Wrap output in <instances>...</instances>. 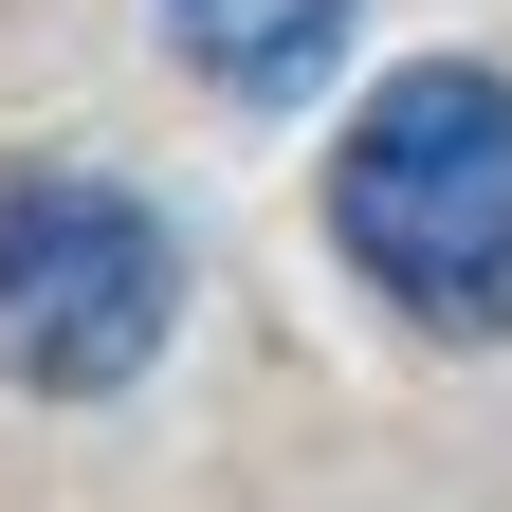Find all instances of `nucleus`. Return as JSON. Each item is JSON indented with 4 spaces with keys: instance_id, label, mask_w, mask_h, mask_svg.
Segmentation results:
<instances>
[{
    "instance_id": "nucleus-2",
    "label": "nucleus",
    "mask_w": 512,
    "mask_h": 512,
    "mask_svg": "<svg viewBox=\"0 0 512 512\" xmlns=\"http://www.w3.org/2000/svg\"><path fill=\"white\" fill-rule=\"evenodd\" d=\"M165 330H183V238L110 165H0V384L110 403Z\"/></svg>"
},
{
    "instance_id": "nucleus-3",
    "label": "nucleus",
    "mask_w": 512,
    "mask_h": 512,
    "mask_svg": "<svg viewBox=\"0 0 512 512\" xmlns=\"http://www.w3.org/2000/svg\"><path fill=\"white\" fill-rule=\"evenodd\" d=\"M147 19L183 37V74H220L238 110H293V92H330V55L366 0H147Z\"/></svg>"
},
{
    "instance_id": "nucleus-1",
    "label": "nucleus",
    "mask_w": 512,
    "mask_h": 512,
    "mask_svg": "<svg viewBox=\"0 0 512 512\" xmlns=\"http://www.w3.org/2000/svg\"><path fill=\"white\" fill-rule=\"evenodd\" d=\"M330 256L421 348L512 330V74L494 55H403L330 147Z\"/></svg>"
}]
</instances>
